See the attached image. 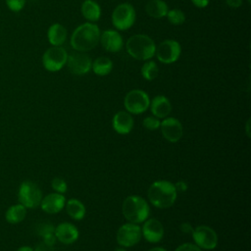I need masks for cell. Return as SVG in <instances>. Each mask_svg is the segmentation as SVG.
Returning a JSON list of instances; mask_svg holds the SVG:
<instances>
[{"label": "cell", "mask_w": 251, "mask_h": 251, "mask_svg": "<svg viewBox=\"0 0 251 251\" xmlns=\"http://www.w3.org/2000/svg\"><path fill=\"white\" fill-rule=\"evenodd\" d=\"M147 251H168L167 249H165L164 247H161V246H157V247H152L150 248L149 250Z\"/></svg>", "instance_id": "obj_40"}, {"label": "cell", "mask_w": 251, "mask_h": 251, "mask_svg": "<svg viewBox=\"0 0 251 251\" xmlns=\"http://www.w3.org/2000/svg\"><path fill=\"white\" fill-rule=\"evenodd\" d=\"M246 1H247V2H248V3H250V0H246Z\"/></svg>", "instance_id": "obj_43"}, {"label": "cell", "mask_w": 251, "mask_h": 251, "mask_svg": "<svg viewBox=\"0 0 251 251\" xmlns=\"http://www.w3.org/2000/svg\"><path fill=\"white\" fill-rule=\"evenodd\" d=\"M160 129L163 137L169 142L176 143L179 141L183 134V126L180 121L173 117H167L161 121Z\"/></svg>", "instance_id": "obj_13"}, {"label": "cell", "mask_w": 251, "mask_h": 251, "mask_svg": "<svg viewBox=\"0 0 251 251\" xmlns=\"http://www.w3.org/2000/svg\"><path fill=\"white\" fill-rule=\"evenodd\" d=\"M175 251H203L201 248H199L195 243H190V242H186V243H182L180 245H178Z\"/></svg>", "instance_id": "obj_32"}, {"label": "cell", "mask_w": 251, "mask_h": 251, "mask_svg": "<svg viewBox=\"0 0 251 251\" xmlns=\"http://www.w3.org/2000/svg\"><path fill=\"white\" fill-rule=\"evenodd\" d=\"M111 20L115 29L119 31L129 29L136 20L135 9L129 3H121L113 10Z\"/></svg>", "instance_id": "obj_5"}, {"label": "cell", "mask_w": 251, "mask_h": 251, "mask_svg": "<svg viewBox=\"0 0 251 251\" xmlns=\"http://www.w3.org/2000/svg\"><path fill=\"white\" fill-rule=\"evenodd\" d=\"M68 52L62 46H52L48 48L42 56V64L45 70L51 73L59 72L67 63Z\"/></svg>", "instance_id": "obj_9"}, {"label": "cell", "mask_w": 251, "mask_h": 251, "mask_svg": "<svg viewBox=\"0 0 251 251\" xmlns=\"http://www.w3.org/2000/svg\"><path fill=\"white\" fill-rule=\"evenodd\" d=\"M150 97L142 89H132L124 98V106L126 112L131 115H139L149 109Z\"/></svg>", "instance_id": "obj_6"}, {"label": "cell", "mask_w": 251, "mask_h": 251, "mask_svg": "<svg viewBox=\"0 0 251 251\" xmlns=\"http://www.w3.org/2000/svg\"><path fill=\"white\" fill-rule=\"evenodd\" d=\"M7 6L14 12H20L25 4V0H6Z\"/></svg>", "instance_id": "obj_31"}, {"label": "cell", "mask_w": 251, "mask_h": 251, "mask_svg": "<svg viewBox=\"0 0 251 251\" xmlns=\"http://www.w3.org/2000/svg\"><path fill=\"white\" fill-rule=\"evenodd\" d=\"M126 50L127 54L138 61L151 60L155 56L156 43L147 34H133L126 42Z\"/></svg>", "instance_id": "obj_3"}, {"label": "cell", "mask_w": 251, "mask_h": 251, "mask_svg": "<svg viewBox=\"0 0 251 251\" xmlns=\"http://www.w3.org/2000/svg\"><path fill=\"white\" fill-rule=\"evenodd\" d=\"M249 124H250V119H248L247 121V126H246V132H247V135L250 136V127H249Z\"/></svg>", "instance_id": "obj_41"}, {"label": "cell", "mask_w": 251, "mask_h": 251, "mask_svg": "<svg viewBox=\"0 0 251 251\" xmlns=\"http://www.w3.org/2000/svg\"><path fill=\"white\" fill-rule=\"evenodd\" d=\"M191 235L194 243L202 250H213L218 245L217 232L209 226L201 225L194 227Z\"/></svg>", "instance_id": "obj_11"}, {"label": "cell", "mask_w": 251, "mask_h": 251, "mask_svg": "<svg viewBox=\"0 0 251 251\" xmlns=\"http://www.w3.org/2000/svg\"><path fill=\"white\" fill-rule=\"evenodd\" d=\"M141 236V227L139 225L127 222L118 228L116 240L120 246L126 248L136 245L140 241Z\"/></svg>", "instance_id": "obj_10"}, {"label": "cell", "mask_w": 251, "mask_h": 251, "mask_svg": "<svg viewBox=\"0 0 251 251\" xmlns=\"http://www.w3.org/2000/svg\"><path fill=\"white\" fill-rule=\"evenodd\" d=\"M169 6L164 0H149L145 5L146 14L153 19H163L167 16Z\"/></svg>", "instance_id": "obj_22"}, {"label": "cell", "mask_w": 251, "mask_h": 251, "mask_svg": "<svg viewBox=\"0 0 251 251\" xmlns=\"http://www.w3.org/2000/svg\"><path fill=\"white\" fill-rule=\"evenodd\" d=\"M33 250H34V251H55L54 248H53V246L48 245V244L44 243L43 241L39 242V243L35 246V248H34Z\"/></svg>", "instance_id": "obj_33"}, {"label": "cell", "mask_w": 251, "mask_h": 251, "mask_svg": "<svg viewBox=\"0 0 251 251\" xmlns=\"http://www.w3.org/2000/svg\"><path fill=\"white\" fill-rule=\"evenodd\" d=\"M25 216H26V208L21 203L9 207L5 214L6 221L12 225H16L23 222Z\"/></svg>", "instance_id": "obj_25"}, {"label": "cell", "mask_w": 251, "mask_h": 251, "mask_svg": "<svg viewBox=\"0 0 251 251\" xmlns=\"http://www.w3.org/2000/svg\"><path fill=\"white\" fill-rule=\"evenodd\" d=\"M42 197V191L35 182L31 180H25L21 183L18 198L20 203L26 209H34L38 207Z\"/></svg>", "instance_id": "obj_7"}, {"label": "cell", "mask_w": 251, "mask_h": 251, "mask_svg": "<svg viewBox=\"0 0 251 251\" xmlns=\"http://www.w3.org/2000/svg\"><path fill=\"white\" fill-rule=\"evenodd\" d=\"M99 43L103 49L110 53L120 52L124 47V39L119 30L105 29L100 33Z\"/></svg>", "instance_id": "obj_15"}, {"label": "cell", "mask_w": 251, "mask_h": 251, "mask_svg": "<svg viewBox=\"0 0 251 251\" xmlns=\"http://www.w3.org/2000/svg\"><path fill=\"white\" fill-rule=\"evenodd\" d=\"M147 197L154 207L167 209L175 204L177 192L173 182L161 179L151 183L147 191Z\"/></svg>", "instance_id": "obj_2"}, {"label": "cell", "mask_w": 251, "mask_h": 251, "mask_svg": "<svg viewBox=\"0 0 251 251\" xmlns=\"http://www.w3.org/2000/svg\"><path fill=\"white\" fill-rule=\"evenodd\" d=\"M42 238H43L42 241H43L44 243H46V244H48V245H51V246H54V244H55V242H56V240H57L54 233L47 234V235L43 236Z\"/></svg>", "instance_id": "obj_34"}, {"label": "cell", "mask_w": 251, "mask_h": 251, "mask_svg": "<svg viewBox=\"0 0 251 251\" xmlns=\"http://www.w3.org/2000/svg\"><path fill=\"white\" fill-rule=\"evenodd\" d=\"M226 4L231 9H238L242 5V0H226Z\"/></svg>", "instance_id": "obj_38"}, {"label": "cell", "mask_w": 251, "mask_h": 251, "mask_svg": "<svg viewBox=\"0 0 251 251\" xmlns=\"http://www.w3.org/2000/svg\"><path fill=\"white\" fill-rule=\"evenodd\" d=\"M54 234L56 236V239L61 243L72 244L78 239L79 231L75 225L69 222H64L60 223L55 227Z\"/></svg>", "instance_id": "obj_16"}, {"label": "cell", "mask_w": 251, "mask_h": 251, "mask_svg": "<svg viewBox=\"0 0 251 251\" xmlns=\"http://www.w3.org/2000/svg\"><path fill=\"white\" fill-rule=\"evenodd\" d=\"M191 2L193 4V6H195L196 8L203 9L209 5L210 0H191Z\"/></svg>", "instance_id": "obj_35"}, {"label": "cell", "mask_w": 251, "mask_h": 251, "mask_svg": "<svg viewBox=\"0 0 251 251\" xmlns=\"http://www.w3.org/2000/svg\"><path fill=\"white\" fill-rule=\"evenodd\" d=\"M82 17L89 23H96L101 18V7L94 0H84L80 6Z\"/></svg>", "instance_id": "obj_21"}, {"label": "cell", "mask_w": 251, "mask_h": 251, "mask_svg": "<svg viewBox=\"0 0 251 251\" xmlns=\"http://www.w3.org/2000/svg\"><path fill=\"white\" fill-rule=\"evenodd\" d=\"M101 30L95 23L85 22L72 32L70 44L75 51L88 52L99 44Z\"/></svg>", "instance_id": "obj_1"}, {"label": "cell", "mask_w": 251, "mask_h": 251, "mask_svg": "<svg viewBox=\"0 0 251 251\" xmlns=\"http://www.w3.org/2000/svg\"><path fill=\"white\" fill-rule=\"evenodd\" d=\"M113 70V61L107 56H99L92 61L91 71L99 76L109 75Z\"/></svg>", "instance_id": "obj_24"}, {"label": "cell", "mask_w": 251, "mask_h": 251, "mask_svg": "<svg viewBox=\"0 0 251 251\" xmlns=\"http://www.w3.org/2000/svg\"><path fill=\"white\" fill-rule=\"evenodd\" d=\"M179 228H180V230L183 232V233H192V231H193V226L189 224V223H182L180 226H179Z\"/></svg>", "instance_id": "obj_37"}, {"label": "cell", "mask_w": 251, "mask_h": 251, "mask_svg": "<svg viewBox=\"0 0 251 251\" xmlns=\"http://www.w3.org/2000/svg\"><path fill=\"white\" fill-rule=\"evenodd\" d=\"M181 54L180 43L175 39H165L156 46L155 56L157 60L165 65L176 63Z\"/></svg>", "instance_id": "obj_8"}, {"label": "cell", "mask_w": 251, "mask_h": 251, "mask_svg": "<svg viewBox=\"0 0 251 251\" xmlns=\"http://www.w3.org/2000/svg\"><path fill=\"white\" fill-rule=\"evenodd\" d=\"M174 185L176 187V192H178V191L184 192L187 189V183L185 181H183V180H178L176 183H174Z\"/></svg>", "instance_id": "obj_36"}, {"label": "cell", "mask_w": 251, "mask_h": 251, "mask_svg": "<svg viewBox=\"0 0 251 251\" xmlns=\"http://www.w3.org/2000/svg\"><path fill=\"white\" fill-rule=\"evenodd\" d=\"M51 187H52V189L55 192L64 194L67 191V189H68V184H67V182L63 178H61V177H54L51 180Z\"/></svg>", "instance_id": "obj_29"}, {"label": "cell", "mask_w": 251, "mask_h": 251, "mask_svg": "<svg viewBox=\"0 0 251 251\" xmlns=\"http://www.w3.org/2000/svg\"><path fill=\"white\" fill-rule=\"evenodd\" d=\"M134 121L132 115L128 112L119 111L112 119V126L116 132L119 134H127L133 128Z\"/></svg>", "instance_id": "obj_18"}, {"label": "cell", "mask_w": 251, "mask_h": 251, "mask_svg": "<svg viewBox=\"0 0 251 251\" xmlns=\"http://www.w3.org/2000/svg\"><path fill=\"white\" fill-rule=\"evenodd\" d=\"M65 208H66L67 214L75 221L82 220L86 213L84 204L76 198H71L68 201H66Z\"/></svg>", "instance_id": "obj_23"}, {"label": "cell", "mask_w": 251, "mask_h": 251, "mask_svg": "<svg viewBox=\"0 0 251 251\" xmlns=\"http://www.w3.org/2000/svg\"><path fill=\"white\" fill-rule=\"evenodd\" d=\"M66 205V198L64 194L52 192L42 197L40 207L43 212L47 214H57L61 212Z\"/></svg>", "instance_id": "obj_17"}, {"label": "cell", "mask_w": 251, "mask_h": 251, "mask_svg": "<svg viewBox=\"0 0 251 251\" xmlns=\"http://www.w3.org/2000/svg\"><path fill=\"white\" fill-rule=\"evenodd\" d=\"M122 212L128 223L138 225L148 219L150 207L147 200L143 197L138 195H129L123 202Z\"/></svg>", "instance_id": "obj_4"}, {"label": "cell", "mask_w": 251, "mask_h": 251, "mask_svg": "<svg viewBox=\"0 0 251 251\" xmlns=\"http://www.w3.org/2000/svg\"><path fill=\"white\" fill-rule=\"evenodd\" d=\"M168 22L173 25H181L185 22V14L180 9H169L167 16Z\"/></svg>", "instance_id": "obj_27"}, {"label": "cell", "mask_w": 251, "mask_h": 251, "mask_svg": "<svg viewBox=\"0 0 251 251\" xmlns=\"http://www.w3.org/2000/svg\"><path fill=\"white\" fill-rule=\"evenodd\" d=\"M54 230H55V226L51 223H41L37 226V233L41 237L50 233H54Z\"/></svg>", "instance_id": "obj_30"}, {"label": "cell", "mask_w": 251, "mask_h": 251, "mask_svg": "<svg viewBox=\"0 0 251 251\" xmlns=\"http://www.w3.org/2000/svg\"><path fill=\"white\" fill-rule=\"evenodd\" d=\"M68 37L67 28L59 24L55 23L51 25L47 31V38L52 46H62Z\"/></svg>", "instance_id": "obj_20"}, {"label": "cell", "mask_w": 251, "mask_h": 251, "mask_svg": "<svg viewBox=\"0 0 251 251\" xmlns=\"http://www.w3.org/2000/svg\"><path fill=\"white\" fill-rule=\"evenodd\" d=\"M140 74L145 80H148V81L154 80L158 76L159 67L156 64V62L152 60L144 61L143 65L140 68Z\"/></svg>", "instance_id": "obj_26"}, {"label": "cell", "mask_w": 251, "mask_h": 251, "mask_svg": "<svg viewBox=\"0 0 251 251\" xmlns=\"http://www.w3.org/2000/svg\"><path fill=\"white\" fill-rule=\"evenodd\" d=\"M149 108L152 115L158 119H165L172 112L171 101L165 95H157L150 100Z\"/></svg>", "instance_id": "obj_19"}, {"label": "cell", "mask_w": 251, "mask_h": 251, "mask_svg": "<svg viewBox=\"0 0 251 251\" xmlns=\"http://www.w3.org/2000/svg\"><path fill=\"white\" fill-rule=\"evenodd\" d=\"M17 251H34L32 247L30 246H27V245H24V246H21L18 248Z\"/></svg>", "instance_id": "obj_39"}, {"label": "cell", "mask_w": 251, "mask_h": 251, "mask_svg": "<svg viewBox=\"0 0 251 251\" xmlns=\"http://www.w3.org/2000/svg\"><path fill=\"white\" fill-rule=\"evenodd\" d=\"M143 126L148 130H157L160 128L161 121L154 116H148L143 120Z\"/></svg>", "instance_id": "obj_28"}, {"label": "cell", "mask_w": 251, "mask_h": 251, "mask_svg": "<svg viewBox=\"0 0 251 251\" xmlns=\"http://www.w3.org/2000/svg\"><path fill=\"white\" fill-rule=\"evenodd\" d=\"M92 60L85 52L74 51L68 54L66 66L68 70L75 75H83L91 71Z\"/></svg>", "instance_id": "obj_12"}, {"label": "cell", "mask_w": 251, "mask_h": 251, "mask_svg": "<svg viewBox=\"0 0 251 251\" xmlns=\"http://www.w3.org/2000/svg\"><path fill=\"white\" fill-rule=\"evenodd\" d=\"M114 251H127V250L126 248H124V247H118Z\"/></svg>", "instance_id": "obj_42"}, {"label": "cell", "mask_w": 251, "mask_h": 251, "mask_svg": "<svg viewBox=\"0 0 251 251\" xmlns=\"http://www.w3.org/2000/svg\"><path fill=\"white\" fill-rule=\"evenodd\" d=\"M141 234L143 238L150 243L160 242L165 234V229L163 224L154 218L147 219L143 222L141 227Z\"/></svg>", "instance_id": "obj_14"}]
</instances>
